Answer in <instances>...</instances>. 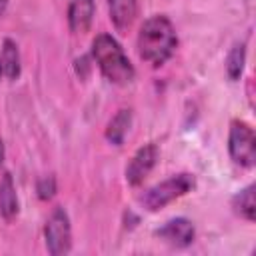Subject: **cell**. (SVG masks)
Listing matches in <instances>:
<instances>
[{"label": "cell", "instance_id": "8", "mask_svg": "<svg viewBox=\"0 0 256 256\" xmlns=\"http://www.w3.org/2000/svg\"><path fill=\"white\" fill-rule=\"evenodd\" d=\"M94 12H96L94 0H68L66 18H68L70 30L74 34H86L92 26Z\"/></svg>", "mask_w": 256, "mask_h": 256}, {"label": "cell", "instance_id": "2", "mask_svg": "<svg viewBox=\"0 0 256 256\" xmlns=\"http://www.w3.org/2000/svg\"><path fill=\"white\" fill-rule=\"evenodd\" d=\"M90 56L92 60L96 62V66L100 68L102 76L112 82V84H118V86H126L134 80L136 76V70H134V64L130 62V58L126 56L124 48L120 46V42L102 32L98 34L94 40H92V50H90Z\"/></svg>", "mask_w": 256, "mask_h": 256}, {"label": "cell", "instance_id": "11", "mask_svg": "<svg viewBox=\"0 0 256 256\" xmlns=\"http://www.w3.org/2000/svg\"><path fill=\"white\" fill-rule=\"evenodd\" d=\"M20 210L18 204V194H16V184L10 172H6L0 180V216L4 220H14Z\"/></svg>", "mask_w": 256, "mask_h": 256}, {"label": "cell", "instance_id": "6", "mask_svg": "<svg viewBox=\"0 0 256 256\" xmlns=\"http://www.w3.org/2000/svg\"><path fill=\"white\" fill-rule=\"evenodd\" d=\"M158 156H160V150L154 142L150 144H144L142 148H138L134 152V156L130 158L128 166H126V182L130 186H140L144 182V178L152 172V168L156 166L158 162Z\"/></svg>", "mask_w": 256, "mask_h": 256}, {"label": "cell", "instance_id": "12", "mask_svg": "<svg viewBox=\"0 0 256 256\" xmlns=\"http://www.w3.org/2000/svg\"><path fill=\"white\" fill-rule=\"evenodd\" d=\"M0 66L2 74L8 80H16L22 72V60H20V50L18 44L12 38H6L2 42V52H0Z\"/></svg>", "mask_w": 256, "mask_h": 256}, {"label": "cell", "instance_id": "15", "mask_svg": "<svg viewBox=\"0 0 256 256\" xmlns=\"http://www.w3.org/2000/svg\"><path fill=\"white\" fill-rule=\"evenodd\" d=\"M56 190H58V184H56V176L54 174H46V176L38 178V182H36V194H38L40 200H44V202L52 200L54 194H56Z\"/></svg>", "mask_w": 256, "mask_h": 256}, {"label": "cell", "instance_id": "13", "mask_svg": "<svg viewBox=\"0 0 256 256\" xmlns=\"http://www.w3.org/2000/svg\"><path fill=\"white\" fill-rule=\"evenodd\" d=\"M232 210L240 218H244L248 222H254V218H256V186L254 184H250V186H246V188H242L240 192L234 194Z\"/></svg>", "mask_w": 256, "mask_h": 256}, {"label": "cell", "instance_id": "18", "mask_svg": "<svg viewBox=\"0 0 256 256\" xmlns=\"http://www.w3.org/2000/svg\"><path fill=\"white\" fill-rule=\"evenodd\" d=\"M6 8H8V0H0V16L6 12Z\"/></svg>", "mask_w": 256, "mask_h": 256}, {"label": "cell", "instance_id": "4", "mask_svg": "<svg viewBox=\"0 0 256 256\" xmlns=\"http://www.w3.org/2000/svg\"><path fill=\"white\" fill-rule=\"evenodd\" d=\"M228 152L230 158L242 168H252L256 164V136L252 126L246 124L244 120L230 122Z\"/></svg>", "mask_w": 256, "mask_h": 256}, {"label": "cell", "instance_id": "10", "mask_svg": "<svg viewBox=\"0 0 256 256\" xmlns=\"http://www.w3.org/2000/svg\"><path fill=\"white\" fill-rule=\"evenodd\" d=\"M132 118H134V114H132L130 108H122L112 116V120L106 126V132H104L106 140L112 146H122L124 144V140H126V136L132 128Z\"/></svg>", "mask_w": 256, "mask_h": 256}, {"label": "cell", "instance_id": "19", "mask_svg": "<svg viewBox=\"0 0 256 256\" xmlns=\"http://www.w3.org/2000/svg\"><path fill=\"white\" fill-rule=\"evenodd\" d=\"M0 76H2V66H0Z\"/></svg>", "mask_w": 256, "mask_h": 256}, {"label": "cell", "instance_id": "5", "mask_svg": "<svg viewBox=\"0 0 256 256\" xmlns=\"http://www.w3.org/2000/svg\"><path fill=\"white\" fill-rule=\"evenodd\" d=\"M44 242L52 256H62L72 250V226L68 212L58 206L46 220L44 226Z\"/></svg>", "mask_w": 256, "mask_h": 256}, {"label": "cell", "instance_id": "9", "mask_svg": "<svg viewBox=\"0 0 256 256\" xmlns=\"http://www.w3.org/2000/svg\"><path fill=\"white\" fill-rule=\"evenodd\" d=\"M108 14L116 30H128L138 16V0H106Z\"/></svg>", "mask_w": 256, "mask_h": 256}, {"label": "cell", "instance_id": "17", "mask_svg": "<svg viewBox=\"0 0 256 256\" xmlns=\"http://www.w3.org/2000/svg\"><path fill=\"white\" fill-rule=\"evenodd\" d=\"M4 158H6V150H4V140L0 138V166L4 164Z\"/></svg>", "mask_w": 256, "mask_h": 256}, {"label": "cell", "instance_id": "1", "mask_svg": "<svg viewBox=\"0 0 256 256\" xmlns=\"http://www.w3.org/2000/svg\"><path fill=\"white\" fill-rule=\"evenodd\" d=\"M136 48H138V56L144 62H148L152 68L164 66L178 48V34L170 18L162 14L150 16L138 32Z\"/></svg>", "mask_w": 256, "mask_h": 256}, {"label": "cell", "instance_id": "3", "mask_svg": "<svg viewBox=\"0 0 256 256\" xmlns=\"http://www.w3.org/2000/svg\"><path fill=\"white\" fill-rule=\"evenodd\" d=\"M196 186V178L190 172H180L174 174L166 180H162L160 184L148 188L142 196H140V204L148 210V212H158L164 206H168L170 202L186 196L192 188Z\"/></svg>", "mask_w": 256, "mask_h": 256}, {"label": "cell", "instance_id": "16", "mask_svg": "<svg viewBox=\"0 0 256 256\" xmlns=\"http://www.w3.org/2000/svg\"><path fill=\"white\" fill-rule=\"evenodd\" d=\"M90 62H92V60H90L88 56H82V58L76 60V74L80 76V80H84V78L88 76V72H90V68H92Z\"/></svg>", "mask_w": 256, "mask_h": 256}, {"label": "cell", "instance_id": "7", "mask_svg": "<svg viewBox=\"0 0 256 256\" xmlns=\"http://www.w3.org/2000/svg\"><path fill=\"white\" fill-rule=\"evenodd\" d=\"M156 236L166 242L168 246H174V248H186L194 242L196 238V228L194 224L188 220V218H172L168 222H164L158 230H156Z\"/></svg>", "mask_w": 256, "mask_h": 256}, {"label": "cell", "instance_id": "14", "mask_svg": "<svg viewBox=\"0 0 256 256\" xmlns=\"http://www.w3.org/2000/svg\"><path fill=\"white\" fill-rule=\"evenodd\" d=\"M244 66H246V42H236L226 56V76L232 82H238L242 78Z\"/></svg>", "mask_w": 256, "mask_h": 256}]
</instances>
